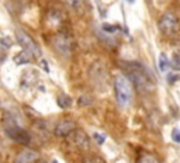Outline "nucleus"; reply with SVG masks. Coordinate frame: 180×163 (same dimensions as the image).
Masks as SVG:
<instances>
[{
    "instance_id": "nucleus-1",
    "label": "nucleus",
    "mask_w": 180,
    "mask_h": 163,
    "mask_svg": "<svg viewBox=\"0 0 180 163\" xmlns=\"http://www.w3.org/2000/svg\"><path fill=\"white\" fill-rule=\"evenodd\" d=\"M114 91H116V99L120 107L127 108L134 100V85L128 79L127 75H117L114 77Z\"/></svg>"
},
{
    "instance_id": "nucleus-2",
    "label": "nucleus",
    "mask_w": 180,
    "mask_h": 163,
    "mask_svg": "<svg viewBox=\"0 0 180 163\" xmlns=\"http://www.w3.org/2000/svg\"><path fill=\"white\" fill-rule=\"evenodd\" d=\"M3 127H4V132H6L13 141L19 142V143H28V142H30V135L15 122L14 118L7 117L3 122Z\"/></svg>"
},
{
    "instance_id": "nucleus-3",
    "label": "nucleus",
    "mask_w": 180,
    "mask_h": 163,
    "mask_svg": "<svg viewBox=\"0 0 180 163\" xmlns=\"http://www.w3.org/2000/svg\"><path fill=\"white\" fill-rule=\"evenodd\" d=\"M52 46L55 49V52L58 55L64 58H69L72 51H73V41H72V37L69 34H56L54 38H52Z\"/></svg>"
},
{
    "instance_id": "nucleus-4",
    "label": "nucleus",
    "mask_w": 180,
    "mask_h": 163,
    "mask_svg": "<svg viewBox=\"0 0 180 163\" xmlns=\"http://www.w3.org/2000/svg\"><path fill=\"white\" fill-rule=\"evenodd\" d=\"M158 25H159V30H160L162 34L170 37L173 34H176L177 30H179V20H177V17L173 13L168 11L165 14H162V17L159 18Z\"/></svg>"
},
{
    "instance_id": "nucleus-5",
    "label": "nucleus",
    "mask_w": 180,
    "mask_h": 163,
    "mask_svg": "<svg viewBox=\"0 0 180 163\" xmlns=\"http://www.w3.org/2000/svg\"><path fill=\"white\" fill-rule=\"evenodd\" d=\"M15 38H17V42H19L20 45L24 48V51H27L31 56H35V58L41 56V51H40V48H38V45L25 31L17 30L15 31Z\"/></svg>"
},
{
    "instance_id": "nucleus-6",
    "label": "nucleus",
    "mask_w": 180,
    "mask_h": 163,
    "mask_svg": "<svg viewBox=\"0 0 180 163\" xmlns=\"http://www.w3.org/2000/svg\"><path fill=\"white\" fill-rule=\"evenodd\" d=\"M127 76H128L132 85H135L137 89H139V90H148L149 87H152V83L147 77V75L143 73L142 69H130Z\"/></svg>"
},
{
    "instance_id": "nucleus-7",
    "label": "nucleus",
    "mask_w": 180,
    "mask_h": 163,
    "mask_svg": "<svg viewBox=\"0 0 180 163\" xmlns=\"http://www.w3.org/2000/svg\"><path fill=\"white\" fill-rule=\"evenodd\" d=\"M76 130V122L73 120H62L55 127L56 136H68Z\"/></svg>"
},
{
    "instance_id": "nucleus-8",
    "label": "nucleus",
    "mask_w": 180,
    "mask_h": 163,
    "mask_svg": "<svg viewBox=\"0 0 180 163\" xmlns=\"http://www.w3.org/2000/svg\"><path fill=\"white\" fill-rule=\"evenodd\" d=\"M40 157L38 152L33 149H24L15 156V163H35Z\"/></svg>"
},
{
    "instance_id": "nucleus-9",
    "label": "nucleus",
    "mask_w": 180,
    "mask_h": 163,
    "mask_svg": "<svg viewBox=\"0 0 180 163\" xmlns=\"http://www.w3.org/2000/svg\"><path fill=\"white\" fill-rule=\"evenodd\" d=\"M73 141H75V143H76L79 148H82V149H87L89 148V136L86 135V132L85 131H82V130H75L73 132Z\"/></svg>"
},
{
    "instance_id": "nucleus-10",
    "label": "nucleus",
    "mask_w": 180,
    "mask_h": 163,
    "mask_svg": "<svg viewBox=\"0 0 180 163\" xmlns=\"http://www.w3.org/2000/svg\"><path fill=\"white\" fill-rule=\"evenodd\" d=\"M30 58H31V55L28 54L27 51H23V52H20L19 55H15L14 62H15V64H17V65L28 64V62H30Z\"/></svg>"
},
{
    "instance_id": "nucleus-11",
    "label": "nucleus",
    "mask_w": 180,
    "mask_h": 163,
    "mask_svg": "<svg viewBox=\"0 0 180 163\" xmlns=\"http://www.w3.org/2000/svg\"><path fill=\"white\" fill-rule=\"evenodd\" d=\"M62 2L72 10H80L83 7V3H85L83 0H62Z\"/></svg>"
},
{
    "instance_id": "nucleus-12",
    "label": "nucleus",
    "mask_w": 180,
    "mask_h": 163,
    "mask_svg": "<svg viewBox=\"0 0 180 163\" xmlns=\"http://www.w3.org/2000/svg\"><path fill=\"white\" fill-rule=\"evenodd\" d=\"M169 66H170V62H169L168 56L165 54H160V56H159V69L162 72H166L169 69Z\"/></svg>"
},
{
    "instance_id": "nucleus-13",
    "label": "nucleus",
    "mask_w": 180,
    "mask_h": 163,
    "mask_svg": "<svg viewBox=\"0 0 180 163\" xmlns=\"http://www.w3.org/2000/svg\"><path fill=\"white\" fill-rule=\"evenodd\" d=\"M170 66L172 69L177 70V72L180 70V52H174L173 54V56L170 59Z\"/></svg>"
},
{
    "instance_id": "nucleus-14",
    "label": "nucleus",
    "mask_w": 180,
    "mask_h": 163,
    "mask_svg": "<svg viewBox=\"0 0 180 163\" xmlns=\"http://www.w3.org/2000/svg\"><path fill=\"white\" fill-rule=\"evenodd\" d=\"M58 104L62 108H68V107H70V104H72V100H70V97H68L66 94H62V96L58 97Z\"/></svg>"
},
{
    "instance_id": "nucleus-15",
    "label": "nucleus",
    "mask_w": 180,
    "mask_h": 163,
    "mask_svg": "<svg viewBox=\"0 0 180 163\" xmlns=\"http://www.w3.org/2000/svg\"><path fill=\"white\" fill-rule=\"evenodd\" d=\"M139 163H160V162H159V160L156 159L153 155L147 153V155H142V156H141Z\"/></svg>"
},
{
    "instance_id": "nucleus-16",
    "label": "nucleus",
    "mask_w": 180,
    "mask_h": 163,
    "mask_svg": "<svg viewBox=\"0 0 180 163\" xmlns=\"http://www.w3.org/2000/svg\"><path fill=\"white\" fill-rule=\"evenodd\" d=\"M93 138L96 139V142H97L99 145H101V143H104V141H106V136L101 135V134H93Z\"/></svg>"
},
{
    "instance_id": "nucleus-17",
    "label": "nucleus",
    "mask_w": 180,
    "mask_h": 163,
    "mask_svg": "<svg viewBox=\"0 0 180 163\" xmlns=\"http://www.w3.org/2000/svg\"><path fill=\"white\" fill-rule=\"evenodd\" d=\"M172 138H173V141H174V142L180 143V131L177 130V128H174V130L172 131Z\"/></svg>"
},
{
    "instance_id": "nucleus-18",
    "label": "nucleus",
    "mask_w": 180,
    "mask_h": 163,
    "mask_svg": "<svg viewBox=\"0 0 180 163\" xmlns=\"http://www.w3.org/2000/svg\"><path fill=\"white\" fill-rule=\"evenodd\" d=\"M103 30L106 31V33H114V31L117 30V25H111V24H103Z\"/></svg>"
},
{
    "instance_id": "nucleus-19",
    "label": "nucleus",
    "mask_w": 180,
    "mask_h": 163,
    "mask_svg": "<svg viewBox=\"0 0 180 163\" xmlns=\"http://www.w3.org/2000/svg\"><path fill=\"white\" fill-rule=\"evenodd\" d=\"M177 79H179V77H177V76H174V75H169L168 76V82H169V83H174V80H177Z\"/></svg>"
},
{
    "instance_id": "nucleus-20",
    "label": "nucleus",
    "mask_w": 180,
    "mask_h": 163,
    "mask_svg": "<svg viewBox=\"0 0 180 163\" xmlns=\"http://www.w3.org/2000/svg\"><path fill=\"white\" fill-rule=\"evenodd\" d=\"M130 2H132V0H130Z\"/></svg>"
}]
</instances>
